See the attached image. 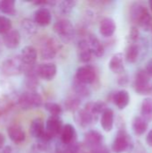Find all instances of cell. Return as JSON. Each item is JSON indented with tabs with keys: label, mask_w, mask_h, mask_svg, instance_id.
<instances>
[{
	"label": "cell",
	"mask_w": 152,
	"mask_h": 153,
	"mask_svg": "<svg viewBox=\"0 0 152 153\" xmlns=\"http://www.w3.org/2000/svg\"><path fill=\"white\" fill-rule=\"evenodd\" d=\"M3 41L6 48H16L21 42V35L15 30H11L3 36Z\"/></svg>",
	"instance_id": "18"
},
{
	"label": "cell",
	"mask_w": 152,
	"mask_h": 153,
	"mask_svg": "<svg viewBox=\"0 0 152 153\" xmlns=\"http://www.w3.org/2000/svg\"><path fill=\"white\" fill-rule=\"evenodd\" d=\"M53 30L65 43H69L73 39L75 34V30L73 23L66 19L56 21L54 24Z\"/></svg>",
	"instance_id": "2"
},
{
	"label": "cell",
	"mask_w": 152,
	"mask_h": 153,
	"mask_svg": "<svg viewBox=\"0 0 152 153\" xmlns=\"http://www.w3.org/2000/svg\"><path fill=\"white\" fill-rule=\"evenodd\" d=\"M151 30H152V29H151Z\"/></svg>",
	"instance_id": "45"
},
{
	"label": "cell",
	"mask_w": 152,
	"mask_h": 153,
	"mask_svg": "<svg viewBox=\"0 0 152 153\" xmlns=\"http://www.w3.org/2000/svg\"><path fill=\"white\" fill-rule=\"evenodd\" d=\"M73 91L75 92V95L77 97H79L80 99H82V98H87L91 93L90 88L86 84H83V83L78 82L76 79L73 81Z\"/></svg>",
	"instance_id": "28"
},
{
	"label": "cell",
	"mask_w": 152,
	"mask_h": 153,
	"mask_svg": "<svg viewBox=\"0 0 152 153\" xmlns=\"http://www.w3.org/2000/svg\"><path fill=\"white\" fill-rule=\"evenodd\" d=\"M45 109L53 117H59L62 112H63V108L62 107L55 102H47L44 105Z\"/></svg>",
	"instance_id": "32"
},
{
	"label": "cell",
	"mask_w": 152,
	"mask_h": 153,
	"mask_svg": "<svg viewBox=\"0 0 152 153\" xmlns=\"http://www.w3.org/2000/svg\"><path fill=\"white\" fill-rule=\"evenodd\" d=\"M114 111L110 108H108L103 112L100 118V125L102 129L105 132H111L114 127Z\"/></svg>",
	"instance_id": "24"
},
{
	"label": "cell",
	"mask_w": 152,
	"mask_h": 153,
	"mask_svg": "<svg viewBox=\"0 0 152 153\" xmlns=\"http://www.w3.org/2000/svg\"><path fill=\"white\" fill-rule=\"evenodd\" d=\"M41 104H42L41 96L34 91L23 93L19 99V105L22 109L25 110L39 108Z\"/></svg>",
	"instance_id": "4"
},
{
	"label": "cell",
	"mask_w": 152,
	"mask_h": 153,
	"mask_svg": "<svg viewBox=\"0 0 152 153\" xmlns=\"http://www.w3.org/2000/svg\"><path fill=\"white\" fill-rule=\"evenodd\" d=\"M112 100L119 109H125L130 102V95L127 91L121 90L114 93Z\"/></svg>",
	"instance_id": "20"
},
{
	"label": "cell",
	"mask_w": 152,
	"mask_h": 153,
	"mask_svg": "<svg viewBox=\"0 0 152 153\" xmlns=\"http://www.w3.org/2000/svg\"><path fill=\"white\" fill-rule=\"evenodd\" d=\"M117 82H118V83H119L120 85H125V84H127L128 82H129L127 74H124V73L121 74V75L118 77Z\"/></svg>",
	"instance_id": "38"
},
{
	"label": "cell",
	"mask_w": 152,
	"mask_h": 153,
	"mask_svg": "<svg viewBox=\"0 0 152 153\" xmlns=\"http://www.w3.org/2000/svg\"><path fill=\"white\" fill-rule=\"evenodd\" d=\"M64 128L62 120L59 117H49L46 123V131L51 134L53 137L61 134L62 130Z\"/></svg>",
	"instance_id": "10"
},
{
	"label": "cell",
	"mask_w": 152,
	"mask_h": 153,
	"mask_svg": "<svg viewBox=\"0 0 152 153\" xmlns=\"http://www.w3.org/2000/svg\"><path fill=\"white\" fill-rule=\"evenodd\" d=\"M102 143L103 135L96 130L88 131L84 135V143L90 149L102 145Z\"/></svg>",
	"instance_id": "12"
},
{
	"label": "cell",
	"mask_w": 152,
	"mask_h": 153,
	"mask_svg": "<svg viewBox=\"0 0 152 153\" xmlns=\"http://www.w3.org/2000/svg\"><path fill=\"white\" fill-rule=\"evenodd\" d=\"M0 9H1V2H0Z\"/></svg>",
	"instance_id": "43"
},
{
	"label": "cell",
	"mask_w": 152,
	"mask_h": 153,
	"mask_svg": "<svg viewBox=\"0 0 152 153\" xmlns=\"http://www.w3.org/2000/svg\"><path fill=\"white\" fill-rule=\"evenodd\" d=\"M58 47L56 42L52 39H47L44 40L40 47V55L43 59L48 60L56 56Z\"/></svg>",
	"instance_id": "8"
},
{
	"label": "cell",
	"mask_w": 152,
	"mask_h": 153,
	"mask_svg": "<svg viewBox=\"0 0 152 153\" xmlns=\"http://www.w3.org/2000/svg\"><path fill=\"white\" fill-rule=\"evenodd\" d=\"M140 56V47L135 43L130 44L125 51V59L128 63H135Z\"/></svg>",
	"instance_id": "27"
},
{
	"label": "cell",
	"mask_w": 152,
	"mask_h": 153,
	"mask_svg": "<svg viewBox=\"0 0 152 153\" xmlns=\"http://www.w3.org/2000/svg\"><path fill=\"white\" fill-rule=\"evenodd\" d=\"M129 38H130V39L133 43H135L139 39V38H140V31H139V30H138V28L136 26H133L131 28L130 32H129Z\"/></svg>",
	"instance_id": "35"
},
{
	"label": "cell",
	"mask_w": 152,
	"mask_h": 153,
	"mask_svg": "<svg viewBox=\"0 0 152 153\" xmlns=\"http://www.w3.org/2000/svg\"><path fill=\"white\" fill-rule=\"evenodd\" d=\"M151 75L145 69H140L134 77L133 88L134 91L140 95L151 94L152 85L150 83Z\"/></svg>",
	"instance_id": "1"
},
{
	"label": "cell",
	"mask_w": 152,
	"mask_h": 153,
	"mask_svg": "<svg viewBox=\"0 0 152 153\" xmlns=\"http://www.w3.org/2000/svg\"><path fill=\"white\" fill-rule=\"evenodd\" d=\"M76 4V2L75 1H72V0H65V1H62L60 4H59V11L62 14H68L70 13L73 9L74 8Z\"/></svg>",
	"instance_id": "33"
},
{
	"label": "cell",
	"mask_w": 152,
	"mask_h": 153,
	"mask_svg": "<svg viewBox=\"0 0 152 153\" xmlns=\"http://www.w3.org/2000/svg\"><path fill=\"white\" fill-rule=\"evenodd\" d=\"M148 121L143 118L142 116L140 117H135L134 119L133 120V130L134 132V134L138 136H141L142 134H144V133L147 131L148 129Z\"/></svg>",
	"instance_id": "26"
},
{
	"label": "cell",
	"mask_w": 152,
	"mask_h": 153,
	"mask_svg": "<svg viewBox=\"0 0 152 153\" xmlns=\"http://www.w3.org/2000/svg\"><path fill=\"white\" fill-rule=\"evenodd\" d=\"M108 66H109V69L114 74H123L124 70H125L123 54H121V53L115 54L111 57V59L108 63Z\"/></svg>",
	"instance_id": "21"
},
{
	"label": "cell",
	"mask_w": 152,
	"mask_h": 153,
	"mask_svg": "<svg viewBox=\"0 0 152 153\" xmlns=\"http://www.w3.org/2000/svg\"><path fill=\"white\" fill-rule=\"evenodd\" d=\"M78 57L80 59L81 62L87 64L88 62L90 61L93 54L90 48L89 43L87 41V39H82L78 42Z\"/></svg>",
	"instance_id": "17"
},
{
	"label": "cell",
	"mask_w": 152,
	"mask_h": 153,
	"mask_svg": "<svg viewBox=\"0 0 152 153\" xmlns=\"http://www.w3.org/2000/svg\"><path fill=\"white\" fill-rule=\"evenodd\" d=\"M133 147V141L125 129H120L113 141L111 149L113 152L123 153Z\"/></svg>",
	"instance_id": "3"
},
{
	"label": "cell",
	"mask_w": 152,
	"mask_h": 153,
	"mask_svg": "<svg viewBox=\"0 0 152 153\" xmlns=\"http://www.w3.org/2000/svg\"><path fill=\"white\" fill-rule=\"evenodd\" d=\"M81 106V99L74 96H69L65 101V108L69 112H77Z\"/></svg>",
	"instance_id": "30"
},
{
	"label": "cell",
	"mask_w": 152,
	"mask_h": 153,
	"mask_svg": "<svg viewBox=\"0 0 152 153\" xmlns=\"http://www.w3.org/2000/svg\"><path fill=\"white\" fill-rule=\"evenodd\" d=\"M56 65L53 63H45L38 66V75L45 81H51L56 74Z\"/></svg>",
	"instance_id": "9"
},
{
	"label": "cell",
	"mask_w": 152,
	"mask_h": 153,
	"mask_svg": "<svg viewBox=\"0 0 152 153\" xmlns=\"http://www.w3.org/2000/svg\"><path fill=\"white\" fill-rule=\"evenodd\" d=\"M141 115L148 122L152 120V99L146 98L142 102L141 106Z\"/></svg>",
	"instance_id": "29"
},
{
	"label": "cell",
	"mask_w": 152,
	"mask_h": 153,
	"mask_svg": "<svg viewBox=\"0 0 152 153\" xmlns=\"http://www.w3.org/2000/svg\"><path fill=\"white\" fill-rule=\"evenodd\" d=\"M149 4H150V8H151V10L152 11V1H151V2L149 3Z\"/></svg>",
	"instance_id": "42"
},
{
	"label": "cell",
	"mask_w": 152,
	"mask_h": 153,
	"mask_svg": "<svg viewBox=\"0 0 152 153\" xmlns=\"http://www.w3.org/2000/svg\"><path fill=\"white\" fill-rule=\"evenodd\" d=\"M91 153H110V152L106 146L100 145V146L91 149Z\"/></svg>",
	"instance_id": "37"
},
{
	"label": "cell",
	"mask_w": 152,
	"mask_h": 153,
	"mask_svg": "<svg viewBox=\"0 0 152 153\" xmlns=\"http://www.w3.org/2000/svg\"><path fill=\"white\" fill-rule=\"evenodd\" d=\"M86 39L89 43L90 48L93 56H95L97 57H101L105 53V48H104L103 44L100 42V40L93 34H89V36Z\"/></svg>",
	"instance_id": "19"
},
{
	"label": "cell",
	"mask_w": 152,
	"mask_h": 153,
	"mask_svg": "<svg viewBox=\"0 0 152 153\" xmlns=\"http://www.w3.org/2000/svg\"><path fill=\"white\" fill-rule=\"evenodd\" d=\"M1 11L8 15H14L16 13L15 1L13 0H4L1 2Z\"/></svg>",
	"instance_id": "31"
},
{
	"label": "cell",
	"mask_w": 152,
	"mask_h": 153,
	"mask_svg": "<svg viewBox=\"0 0 152 153\" xmlns=\"http://www.w3.org/2000/svg\"><path fill=\"white\" fill-rule=\"evenodd\" d=\"M116 30V24L113 19L106 17L99 23V33L106 38L111 37Z\"/></svg>",
	"instance_id": "16"
},
{
	"label": "cell",
	"mask_w": 152,
	"mask_h": 153,
	"mask_svg": "<svg viewBox=\"0 0 152 153\" xmlns=\"http://www.w3.org/2000/svg\"><path fill=\"white\" fill-rule=\"evenodd\" d=\"M12 28V22L5 16H0V33L5 34Z\"/></svg>",
	"instance_id": "34"
},
{
	"label": "cell",
	"mask_w": 152,
	"mask_h": 153,
	"mask_svg": "<svg viewBox=\"0 0 152 153\" xmlns=\"http://www.w3.org/2000/svg\"><path fill=\"white\" fill-rule=\"evenodd\" d=\"M24 24H25L24 28H25V30H27L28 31H30V32H31V33L36 31V27H35L34 23L31 22V21L26 20V21H24Z\"/></svg>",
	"instance_id": "36"
},
{
	"label": "cell",
	"mask_w": 152,
	"mask_h": 153,
	"mask_svg": "<svg viewBox=\"0 0 152 153\" xmlns=\"http://www.w3.org/2000/svg\"><path fill=\"white\" fill-rule=\"evenodd\" d=\"M151 94H152V91H151Z\"/></svg>",
	"instance_id": "44"
},
{
	"label": "cell",
	"mask_w": 152,
	"mask_h": 153,
	"mask_svg": "<svg viewBox=\"0 0 152 153\" xmlns=\"http://www.w3.org/2000/svg\"><path fill=\"white\" fill-rule=\"evenodd\" d=\"M4 141H5V139H4V136L2 134H0V148L4 145Z\"/></svg>",
	"instance_id": "41"
},
{
	"label": "cell",
	"mask_w": 152,
	"mask_h": 153,
	"mask_svg": "<svg viewBox=\"0 0 152 153\" xmlns=\"http://www.w3.org/2000/svg\"><path fill=\"white\" fill-rule=\"evenodd\" d=\"M46 132V128L44 127L43 121L40 118H36L32 120L30 126V133L32 137L40 139Z\"/></svg>",
	"instance_id": "25"
},
{
	"label": "cell",
	"mask_w": 152,
	"mask_h": 153,
	"mask_svg": "<svg viewBox=\"0 0 152 153\" xmlns=\"http://www.w3.org/2000/svg\"><path fill=\"white\" fill-rule=\"evenodd\" d=\"M84 108L89 111L93 117L97 120L99 114H103L104 111H106L108 108L107 107V104L103 101H96V102H89L85 105Z\"/></svg>",
	"instance_id": "23"
},
{
	"label": "cell",
	"mask_w": 152,
	"mask_h": 153,
	"mask_svg": "<svg viewBox=\"0 0 152 153\" xmlns=\"http://www.w3.org/2000/svg\"><path fill=\"white\" fill-rule=\"evenodd\" d=\"M75 79L83 84H91L97 79V71L92 65H84L77 69Z\"/></svg>",
	"instance_id": "5"
},
{
	"label": "cell",
	"mask_w": 152,
	"mask_h": 153,
	"mask_svg": "<svg viewBox=\"0 0 152 153\" xmlns=\"http://www.w3.org/2000/svg\"><path fill=\"white\" fill-rule=\"evenodd\" d=\"M38 52L32 46H26L22 49L20 58L22 63L26 65H33L37 60Z\"/></svg>",
	"instance_id": "14"
},
{
	"label": "cell",
	"mask_w": 152,
	"mask_h": 153,
	"mask_svg": "<svg viewBox=\"0 0 152 153\" xmlns=\"http://www.w3.org/2000/svg\"><path fill=\"white\" fill-rule=\"evenodd\" d=\"M60 138H61V143L65 145L76 143L77 134L75 128L72 125L66 124L65 126H64V128L60 134Z\"/></svg>",
	"instance_id": "15"
},
{
	"label": "cell",
	"mask_w": 152,
	"mask_h": 153,
	"mask_svg": "<svg viewBox=\"0 0 152 153\" xmlns=\"http://www.w3.org/2000/svg\"><path fill=\"white\" fill-rule=\"evenodd\" d=\"M145 70L147 71V73L151 75V77H152V59L149 60V62L146 65Z\"/></svg>",
	"instance_id": "39"
},
{
	"label": "cell",
	"mask_w": 152,
	"mask_h": 153,
	"mask_svg": "<svg viewBox=\"0 0 152 153\" xmlns=\"http://www.w3.org/2000/svg\"><path fill=\"white\" fill-rule=\"evenodd\" d=\"M148 8L142 3H133L130 7V19L133 23L139 25L143 18L149 13Z\"/></svg>",
	"instance_id": "6"
},
{
	"label": "cell",
	"mask_w": 152,
	"mask_h": 153,
	"mask_svg": "<svg viewBox=\"0 0 152 153\" xmlns=\"http://www.w3.org/2000/svg\"><path fill=\"white\" fill-rule=\"evenodd\" d=\"M7 134H8L10 140L15 143H22L26 137V134H25L23 129L17 125H13V126H9L8 130H7Z\"/></svg>",
	"instance_id": "22"
},
{
	"label": "cell",
	"mask_w": 152,
	"mask_h": 153,
	"mask_svg": "<svg viewBox=\"0 0 152 153\" xmlns=\"http://www.w3.org/2000/svg\"><path fill=\"white\" fill-rule=\"evenodd\" d=\"M23 63L21 58H11L4 62L3 71L5 74L8 75H16L22 72Z\"/></svg>",
	"instance_id": "7"
},
{
	"label": "cell",
	"mask_w": 152,
	"mask_h": 153,
	"mask_svg": "<svg viewBox=\"0 0 152 153\" xmlns=\"http://www.w3.org/2000/svg\"><path fill=\"white\" fill-rule=\"evenodd\" d=\"M52 20V15L50 11L46 7L39 8L34 13V22L36 24L45 27L50 24Z\"/></svg>",
	"instance_id": "13"
},
{
	"label": "cell",
	"mask_w": 152,
	"mask_h": 153,
	"mask_svg": "<svg viewBox=\"0 0 152 153\" xmlns=\"http://www.w3.org/2000/svg\"><path fill=\"white\" fill-rule=\"evenodd\" d=\"M146 143H147V144L149 146L152 147V128L151 130L149 132V134H148V135L146 137Z\"/></svg>",
	"instance_id": "40"
},
{
	"label": "cell",
	"mask_w": 152,
	"mask_h": 153,
	"mask_svg": "<svg viewBox=\"0 0 152 153\" xmlns=\"http://www.w3.org/2000/svg\"><path fill=\"white\" fill-rule=\"evenodd\" d=\"M74 119H75V122L79 125V126L82 128L89 127L92 123L96 121L93 116L85 108L79 109L74 116Z\"/></svg>",
	"instance_id": "11"
}]
</instances>
